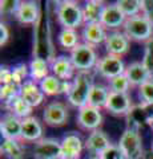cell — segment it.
<instances>
[{"mask_svg":"<svg viewBox=\"0 0 153 159\" xmlns=\"http://www.w3.org/2000/svg\"><path fill=\"white\" fill-rule=\"evenodd\" d=\"M9 36H11V32H9L8 25L2 21V24H0V45H2V48L8 43Z\"/></svg>","mask_w":153,"mask_h":159,"instance_id":"cell-39","label":"cell"},{"mask_svg":"<svg viewBox=\"0 0 153 159\" xmlns=\"http://www.w3.org/2000/svg\"><path fill=\"white\" fill-rule=\"evenodd\" d=\"M20 97L24 101H27L32 107H37L44 102L45 94L43 93L37 82L28 80L20 86Z\"/></svg>","mask_w":153,"mask_h":159,"instance_id":"cell-20","label":"cell"},{"mask_svg":"<svg viewBox=\"0 0 153 159\" xmlns=\"http://www.w3.org/2000/svg\"><path fill=\"white\" fill-rule=\"evenodd\" d=\"M109 89L108 86L103 85V84H93V86L91 89L89 97H88V103L92 107H96L98 110L105 109L108 97H109Z\"/></svg>","mask_w":153,"mask_h":159,"instance_id":"cell-24","label":"cell"},{"mask_svg":"<svg viewBox=\"0 0 153 159\" xmlns=\"http://www.w3.org/2000/svg\"><path fill=\"white\" fill-rule=\"evenodd\" d=\"M131 88H132L131 82H129V80H128V77L125 76V73H122V74H120V76L108 80V89H109V92L128 93Z\"/></svg>","mask_w":153,"mask_h":159,"instance_id":"cell-30","label":"cell"},{"mask_svg":"<svg viewBox=\"0 0 153 159\" xmlns=\"http://www.w3.org/2000/svg\"><path fill=\"white\" fill-rule=\"evenodd\" d=\"M19 96H20V86L16 84L2 85V88H0V99H2V103H4V106L11 103Z\"/></svg>","mask_w":153,"mask_h":159,"instance_id":"cell-31","label":"cell"},{"mask_svg":"<svg viewBox=\"0 0 153 159\" xmlns=\"http://www.w3.org/2000/svg\"><path fill=\"white\" fill-rule=\"evenodd\" d=\"M32 155L33 159H63L61 142L53 138H43L35 143Z\"/></svg>","mask_w":153,"mask_h":159,"instance_id":"cell-10","label":"cell"},{"mask_svg":"<svg viewBox=\"0 0 153 159\" xmlns=\"http://www.w3.org/2000/svg\"><path fill=\"white\" fill-rule=\"evenodd\" d=\"M28 66H29V78L37 84H40L44 78L49 76L51 66H49V61L44 57L40 56L33 57Z\"/></svg>","mask_w":153,"mask_h":159,"instance_id":"cell-22","label":"cell"},{"mask_svg":"<svg viewBox=\"0 0 153 159\" xmlns=\"http://www.w3.org/2000/svg\"><path fill=\"white\" fill-rule=\"evenodd\" d=\"M69 113L63 102H51L43 110V121L51 127H60L68 122Z\"/></svg>","mask_w":153,"mask_h":159,"instance_id":"cell-9","label":"cell"},{"mask_svg":"<svg viewBox=\"0 0 153 159\" xmlns=\"http://www.w3.org/2000/svg\"><path fill=\"white\" fill-rule=\"evenodd\" d=\"M133 102L129 96V93H115L111 92L108 97L105 110L108 113L113 114L117 117H124L129 116L133 110Z\"/></svg>","mask_w":153,"mask_h":159,"instance_id":"cell-8","label":"cell"},{"mask_svg":"<svg viewBox=\"0 0 153 159\" xmlns=\"http://www.w3.org/2000/svg\"><path fill=\"white\" fill-rule=\"evenodd\" d=\"M51 72L61 81H72L76 76V69L73 66L69 56H57L49 58Z\"/></svg>","mask_w":153,"mask_h":159,"instance_id":"cell-12","label":"cell"},{"mask_svg":"<svg viewBox=\"0 0 153 159\" xmlns=\"http://www.w3.org/2000/svg\"><path fill=\"white\" fill-rule=\"evenodd\" d=\"M141 15L153 23V0H141Z\"/></svg>","mask_w":153,"mask_h":159,"instance_id":"cell-37","label":"cell"},{"mask_svg":"<svg viewBox=\"0 0 153 159\" xmlns=\"http://www.w3.org/2000/svg\"><path fill=\"white\" fill-rule=\"evenodd\" d=\"M22 122L23 119L7 111L0 121V133L3 139H12V141L22 142Z\"/></svg>","mask_w":153,"mask_h":159,"instance_id":"cell-14","label":"cell"},{"mask_svg":"<svg viewBox=\"0 0 153 159\" xmlns=\"http://www.w3.org/2000/svg\"><path fill=\"white\" fill-rule=\"evenodd\" d=\"M125 76L128 77L132 88H140L142 84L153 78L152 72L148 69L142 61H133L125 69Z\"/></svg>","mask_w":153,"mask_h":159,"instance_id":"cell-17","label":"cell"},{"mask_svg":"<svg viewBox=\"0 0 153 159\" xmlns=\"http://www.w3.org/2000/svg\"><path fill=\"white\" fill-rule=\"evenodd\" d=\"M100 158L101 159H127L124 152L121 151V148L117 145H112L111 147H108L100 155Z\"/></svg>","mask_w":153,"mask_h":159,"instance_id":"cell-36","label":"cell"},{"mask_svg":"<svg viewBox=\"0 0 153 159\" xmlns=\"http://www.w3.org/2000/svg\"><path fill=\"white\" fill-rule=\"evenodd\" d=\"M125 64L122 61V57L113 56V54H105L98 58L97 65L95 68L96 73L103 78L111 80L113 77H117L120 74L125 73Z\"/></svg>","mask_w":153,"mask_h":159,"instance_id":"cell-6","label":"cell"},{"mask_svg":"<svg viewBox=\"0 0 153 159\" xmlns=\"http://www.w3.org/2000/svg\"><path fill=\"white\" fill-rule=\"evenodd\" d=\"M140 125L139 121L131 119L128 123V127L121 134L118 147L124 152L127 159H141L144 154V146H142V138L140 134Z\"/></svg>","mask_w":153,"mask_h":159,"instance_id":"cell-1","label":"cell"},{"mask_svg":"<svg viewBox=\"0 0 153 159\" xmlns=\"http://www.w3.org/2000/svg\"><path fill=\"white\" fill-rule=\"evenodd\" d=\"M12 76H13V84L22 86L24 82L28 81L29 77V66L27 64H19L12 68Z\"/></svg>","mask_w":153,"mask_h":159,"instance_id":"cell-32","label":"cell"},{"mask_svg":"<svg viewBox=\"0 0 153 159\" xmlns=\"http://www.w3.org/2000/svg\"><path fill=\"white\" fill-rule=\"evenodd\" d=\"M151 148L153 150V138H152V143H151Z\"/></svg>","mask_w":153,"mask_h":159,"instance_id":"cell-43","label":"cell"},{"mask_svg":"<svg viewBox=\"0 0 153 159\" xmlns=\"http://www.w3.org/2000/svg\"><path fill=\"white\" fill-rule=\"evenodd\" d=\"M39 85H40L43 93L45 94V97H55L59 94H63V81L53 74H49Z\"/></svg>","mask_w":153,"mask_h":159,"instance_id":"cell-28","label":"cell"},{"mask_svg":"<svg viewBox=\"0 0 153 159\" xmlns=\"http://www.w3.org/2000/svg\"><path fill=\"white\" fill-rule=\"evenodd\" d=\"M140 103H153V78L137 88Z\"/></svg>","mask_w":153,"mask_h":159,"instance_id":"cell-33","label":"cell"},{"mask_svg":"<svg viewBox=\"0 0 153 159\" xmlns=\"http://www.w3.org/2000/svg\"><path fill=\"white\" fill-rule=\"evenodd\" d=\"M115 4L127 19L141 15V0H118Z\"/></svg>","mask_w":153,"mask_h":159,"instance_id":"cell-29","label":"cell"},{"mask_svg":"<svg viewBox=\"0 0 153 159\" xmlns=\"http://www.w3.org/2000/svg\"><path fill=\"white\" fill-rule=\"evenodd\" d=\"M80 36L76 29H68L61 28V31L57 34V44L64 51H72L80 44Z\"/></svg>","mask_w":153,"mask_h":159,"instance_id":"cell-25","label":"cell"},{"mask_svg":"<svg viewBox=\"0 0 153 159\" xmlns=\"http://www.w3.org/2000/svg\"><path fill=\"white\" fill-rule=\"evenodd\" d=\"M108 33L109 32L107 31L105 27L101 23H89L83 25L81 39H83V43L96 48L97 45L105 43Z\"/></svg>","mask_w":153,"mask_h":159,"instance_id":"cell-15","label":"cell"},{"mask_svg":"<svg viewBox=\"0 0 153 159\" xmlns=\"http://www.w3.org/2000/svg\"><path fill=\"white\" fill-rule=\"evenodd\" d=\"M122 32L131 41L148 43L153 39V23L142 15L128 17L122 27Z\"/></svg>","mask_w":153,"mask_h":159,"instance_id":"cell-4","label":"cell"},{"mask_svg":"<svg viewBox=\"0 0 153 159\" xmlns=\"http://www.w3.org/2000/svg\"><path fill=\"white\" fill-rule=\"evenodd\" d=\"M40 19V9H39V4L36 2H31V0H26V2L20 3L16 15H15V20L22 24V25H32L36 24Z\"/></svg>","mask_w":153,"mask_h":159,"instance_id":"cell-18","label":"cell"},{"mask_svg":"<svg viewBox=\"0 0 153 159\" xmlns=\"http://www.w3.org/2000/svg\"><path fill=\"white\" fill-rule=\"evenodd\" d=\"M84 148L81 138L76 134H67L61 141V157L63 159H80Z\"/></svg>","mask_w":153,"mask_h":159,"instance_id":"cell-21","label":"cell"},{"mask_svg":"<svg viewBox=\"0 0 153 159\" xmlns=\"http://www.w3.org/2000/svg\"><path fill=\"white\" fill-rule=\"evenodd\" d=\"M0 82H2V85H8V84H13L12 68L2 66V70H0Z\"/></svg>","mask_w":153,"mask_h":159,"instance_id":"cell-38","label":"cell"},{"mask_svg":"<svg viewBox=\"0 0 153 159\" xmlns=\"http://www.w3.org/2000/svg\"><path fill=\"white\" fill-rule=\"evenodd\" d=\"M20 3L22 2H19V0H3V2H0V13H2V16L15 17L19 7H20Z\"/></svg>","mask_w":153,"mask_h":159,"instance_id":"cell-34","label":"cell"},{"mask_svg":"<svg viewBox=\"0 0 153 159\" xmlns=\"http://www.w3.org/2000/svg\"><path fill=\"white\" fill-rule=\"evenodd\" d=\"M76 123L77 126L84 131H95L98 130V127L103 123V116L101 111L96 107H92L89 105H85L80 109H77L76 116Z\"/></svg>","mask_w":153,"mask_h":159,"instance_id":"cell-7","label":"cell"},{"mask_svg":"<svg viewBox=\"0 0 153 159\" xmlns=\"http://www.w3.org/2000/svg\"><path fill=\"white\" fill-rule=\"evenodd\" d=\"M0 151L8 159H23L24 150L20 141H12V139H3Z\"/></svg>","mask_w":153,"mask_h":159,"instance_id":"cell-26","label":"cell"},{"mask_svg":"<svg viewBox=\"0 0 153 159\" xmlns=\"http://www.w3.org/2000/svg\"><path fill=\"white\" fill-rule=\"evenodd\" d=\"M4 107H6L9 113H12L13 116H16L20 119L31 117L32 116V109H33L27 101H24L20 96L16 97L11 103H8V105L4 106Z\"/></svg>","mask_w":153,"mask_h":159,"instance_id":"cell-27","label":"cell"},{"mask_svg":"<svg viewBox=\"0 0 153 159\" xmlns=\"http://www.w3.org/2000/svg\"><path fill=\"white\" fill-rule=\"evenodd\" d=\"M144 65L149 69L153 74V39H151L148 43H145V51H144V57L141 60Z\"/></svg>","mask_w":153,"mask_h":159,"instance_id":"cell-35","label":"cell"},{"mask_svg":"<svg viewBox=\"0 0 153 159\" xmlns=\"http://www.w3.org/2000/svg\"><path fill=\"white\" fill-rule=\"evenodd\" d=\"M127 17L122 15V12L117 8V6L115 3L113 4H107L104 11L101 15V20L100 23L105 27L107 31H118L120 28L124 27Z\"/></svg>","mask_w":153,"mask_h":159,"instance_id":"cell-16","label":"cell"},{"mask_svg":"<svg viewBox=\"0 0 153 159\" xmlns=\"http://www.w3.org/2000/svg\"><path fill=\"white\" fill-rule=\"evenodd\" d=\"M43 139V126L36 117L24 118L22 122V142H39Z\"/></svg>","mask_w":153,"mask_h":159,"instance_id":"cell-19","label":"cell"},{"mask_svg":"<svg viewBox=\"0 0 153 159\" xmlns=\"http://www.w3.org/2000/svg\"><path fill=\"white\" fill-rule=\"evenodd\" d=\"M148 126H149V127L152 129V130H153V119H151V121L148 122Z\"/></svg>","mask_w":153,"mask_h":159,"instance_id":"cell-41","label":"cell"},{"mask_svg":"<svg viewBox=\"0 0 153 159\" xmlns=\"http://www.w3.org/2000/svg\"><path fill=\"white\" fill-rule=\"evenodd\" d=\"M112 143L107 134L103 130H95L89 133V135L84 142V148L89 152V157H100L108 147H111Z\"/></svg>","mask_w":153,"mask_h":159,"instance_id":"cell-13","label":"cell"},{"mask_svg":"<svg viewBox=\"0 0 153 159\" xmlns=\"http://www.w3.org/2000/svg\"><path fill=\"white\" fill-rule=\"evenodd\" d=\"M141 159H153V150H152V148H149V150H145L144 154H142Z\"/></svg>","mask_w":153,"mask_h":159,"instance_id":"cell-40","label":"cell"},{"mask_svg":"<svg viewBox=\"0 0 153 159\" xmlns=\"http://www.w3.org/2000/svg\"><path fill=\"white\" fill-rule=\"evenodd\" d=\"M69 58L75 66L76 72H91L97 65V53L95 48L85 43H80L79 45L69 52Z\"/></svg>","mask_w":153,"mask_h":159,"instance_id":"cell-5","label":"cell"},{"mask_svg":"<svg viewBox=\"0 0 153 159\" xmlns=\"http://www.w3.org/2000/svg\"><path fill=\"white\" fill-rule=\"evenodd\" d=\"M88 159H101V158H100V157H89Z\"/></svg>","mask_w":153,"mask_h":159,"instance_id":"cell-42","label":"cell"},{"mask_svg":"<svg viewBox=\"0 0 153 159\" xmlns=\"http://www.w3.org/2000/svg\"><path fill=\"white\" fill-rule=\"evenodd\" d=\"M104 47L108 54L122 57L129 52L131 40L127 37V34L122 31H112L108 33Z\"/></svg>","mask_w":153,"mask_h":159,"instance_id":"cell-11","label":"cell"},{"mask_svg":"<svg viewBox=\"0 0 153 159\" xmlns=\"http://www.w3.org/2000/svg\"><path fill=\"white\" fill-rule=\"evenodd\" d=\"M56 19L61 28L77 29L79 27L84 25L83 7L72 0L59 2L56 7Z\"/></svg>","mask_w":153,"mask_h":159,"instance_id":"cell-3","label":"cell"},{"mask_svg":"<svg viewBox=\"0 0 153 159\" xmlns=\"http://www.w3.org/2000/svg\"><path fill=\"white\" fill-rule=\"evenodd\" d=\"M107 4L100 0H88L83 6V16L84 24L89 23H100L101 15Z\"/></svg>","mask_w":153,"mask_h":159,"instance_id":"cell-23","label":"cell"},{"mask_svg":"<svg viewBox=\"0 0 153 159\" xmlns=\"http://www.w3.org/2000/svg\"><path fill=\"white\" fill-rule=\"evenodd\" d=\"M93 77L91 72H79L72 80V86L67 94V101L73 107L80 109L88 103L91 89L93 86Z\"/></svg>","mask_w":153,"mask_h":159,"instance_id":"cell-2","label":"cell"}]
</instances>
